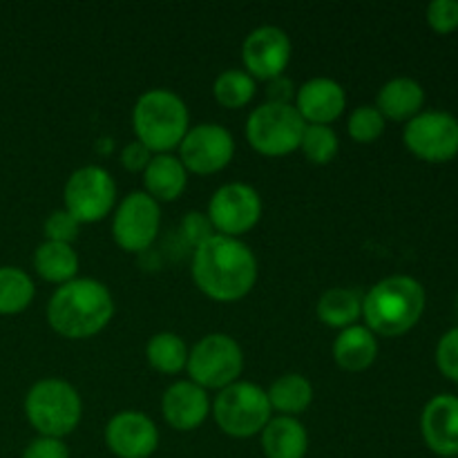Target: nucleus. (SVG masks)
I'll list each match as a JSON object with an SVG mask.
<instances>
[{
	"label": "nucleus",
	"mask_w": 458,
	"mask_h": 458,
	"mask_svg": "<svg viewBox=\"0 0 458 458\" xmlns=\"http://www.w3.org/2000/svg\"><path fill=\"white\" fill-rule=\"evenodd\" d=\"M376 356H378V340L365 325L347 327L340 331L334 343L335 365L352 374L369 369L376 362Z\"/></svg>",
	"instance_id": "obj_21"
},
{
	"label": "nucleus",
	"mask_w": 458,
	"mask_h": 458,
	"mask_svg": "<svg viewBox=\"0 0 458 458\" xmlns=\"http://www.w3.org/2000/svg\"><path fill=\"white\" fill-rule=\"evenodd\" d=\"M152 152L148 150L143 143H139L137 139L134 141H130L128 146L121 150V164H123L125 170H130V173H143V170L148 168V164L152 161Z\"/></svg>",
	"instance_id": "obj_36"
},
{
	"label": "nucleus",
	"mask_w": 458,
	"mask_h": 458,
	"mask_svg": "<svg viewBox=\"0 0 458 458\" xmlns=\"http://www.w3.org/2000/svg\"><path fill=\"white\" fill-rule=\"evenodd\" d=\"M31 277L18 267H0V316L22 313L34 300Z\"/></svg>",
	"instance_id": "obj_27"
},
{
	"label": "nucleus",
	"mask_w": 458,
	"mask_h": 458,
	"mask_svg": "<svg viewBox=\"0 0 458 458\" xmlns=\"http://www.w3.org/2000/svg\"><path fill=\"white\" fill-rule=\"evenodd\" d=\"M65 210L79 224H97L116 204V183L101 165H83L70 174L63 191Z\"/></svg>",
	"instance_id": "obj_9"
},
{
	"label": "nucleus",
	"mask_w": 458,
	"mask_h": 458,
	"mask_svg": "<svg viewBox=\"0 0 458 458\" xmlns=\"http://www.w3.org/2000/svg\"><path fill=\"white\" fill-rule=\"evenodd\" d=\"M177 150L179 161L188 173L206 177L231 164L235 155V139L224 125L199 123L188 130Z\"/></svg>",
	"instance_id": "obj_13"
},
{
	"label": "nucleus",
	"mask_w": 458,
	"mask_h": 458,
	"mask_svg": "<svg viewBox=\"0 0 458 458\" xmlns=\"http://www.w3.org/2000/svg\"><path fill=\"white\" fill-rule=\"evenodd\" d=\"M258 85L250 74L244 70H226L215 79L213 94L215 101L228 110H240V107L249 106L253 101Z\"/></svg>",
	"instance_id": "obj_28"
},
{
	"label": "nucleus",
	"mask_w": 458,
	"mask_h": 458,
	"mask_svg": "<svg viewBox=\"0 0 458 458\" xmlns=\"http://www.w3.org/2000/svg\"><path fill=\"white\" fill-rule=\"evenodd\" d=\"M188 352L191 349L186 347L183 338H179L177 334H170V331H164V334H157L148 340L146 358L148 365L155 371L165 376H174L186 369Z\"/></svg>",
	"instance_id": "obj_26"
},
{
	"label": "nucleus",
	"mask_w": 458,
	"mask_h": 458,
	"mask_svg": "<svg viewBox=\"0 0 458 458\" xmlns=\"http://www.w3.org/2000/svg\"><path fill=\"white\" fill-rule=\"evenodd\" d=\"M81 224L63 210H54L47 219H45V237L47 242H61V244H72L79 237Z\"/></svg>",
	"instance_id": "obj_32"
},
{
	"label": "nucleus",
	"mask_w": 458,
	"mask_h": 458,
	"mask_svg": "<svg viewBox=\"0 0 458 458\" xmlns=\"http://www.w3.org/2000/svg\"><path fill=\"white\" fill-rule=\"evenodd\" d=\"M25 416L40 437H70L83 416V401L67 380L43 378L25 396Z\"/></svg>",
	"instance_id": "obj_5"
},
{
	"label": "nucleus",
	"mask_w": 458,
	"mask_h": 458,
	"mask_svg": "<svg viewBox=\"0 0 458 458\" xmlns=\"http://www.w3.org/2000/svg\"><path fill=\"white\" fill-rule=\"evenodd\" d=\"M316 311L329 329L343 331L356 325L358 318L362 316V293L356 289H344V286L327 289L318 300Z\"/></svg>",
	"instance_id": "obj_23"
},
{
	"label": "nucleus",
	"mask_w": 458,
	"mask_h": 458,
	"mask_svg": "<svg viewBox=\"0 0 458 458\" xmlns=\"http://www.w3.org/2000/svg\"><path fill=\"white\" fill-rule=\"evenodd\" d=\"M262 452L267 458H304L309 434L293 416H276L262 429Z\"/></svg>",
	"instance_id": "obj_20"
},
{
	"label": "nucleus",
	"mask_w": 458,
	"mask_h": 458,
	"mask_svg": "<svg viewBox=\"0 0 458 458\" xmlns=\"http://www.w3.org/2000/svg\"><path fill=\"white\" fill-rule=\"evenodd\" d=\"M307 123L293 103H262L246 121V139L250 148L264 157H286L300 150Z\"/></svg>",
	"instance_id": "obj_7"
},
{
	"label": "nucleus",
	"mask_w": 458,
	"mask_h": 458,
	"mask_svg": "<svg viewBox=\"0 0 458 458\" xmlns=\"http://www.w3.org/2000/svg\"><path fill=\"white\" fill-rule=\"evenodd\" d=\"M291 97H295V94H293V83H291L289 79L280 76V79L268 81V101L291 103Z\"/></svg>",
	"instance_id": "obj_37"
},
{
	"label": "nucleus",
	"mask_w": 458,
	"mask_h": 458,
	"mask_svg": "<svg viewBox=\"0 0 458 458\" xmlns=\"http://www.w3.org/2000/svg\"><path fill=\"white\" fill-rule=\"evenodd\" d=\"M420 432L434 454L454 458L458 454V398L452 394L434 396L420 414Z\"/></svg>",
	"instance_id": "obj_18"
},
{
	"label": "nucleus",
	"mask_w": 458,
	"mask_h": 458,
	"mask_svg": "<svg viewBox=\"0 0 458 458\" xmlns=\"http://www.w3.org/2000/svg\"><path fill=\"white\" fill-rule=\"evenodd\" d=\"M192 280L215 302H237L258 282V259L242 240L215 233L192 253Z\"/></svg>",
	"instance_id": "obj_1"
},
{
	"label": "nucleus",
	"mask_w": 458,
	"mask_h": 458,
	"mask_svg": "<svg viewBox=\"0 0 458 458\" xmlns=\"http://www.w3.org/2000/svg\"><path fill=\"white\" fill-rule=\"evenodd\" d=\"M456 311H458V298H456Z\"/></svg>",
	"instance_id": "obj_38"
},
{
	"label": "nucleus",
	"mask_w": 458,
	"mask_h": 458,
	"mask_svg": "<svg viewBox=\"0 0 458 458\" xmlns=\"http://www.w3.org/2000/svg\"><path fill=\"white\" fill-rule=\"evenodd\" d=\"M242 61L246 74L259 81H273L284 76L291 61V40L284 30L276 25H262L246 36L242 45Z\"/></svg>",
	"instance_id": "obj_14"
},
{
	"label": "nucleus",
	"mask_w": 458,
	"mask_h": 458,
	"mask_svg": "<svg viewBox=\"0 0 458 458\" xmlns=\"http://www.w3.org/2000/svg\"><path fill=\"white\" fill-rule=\"evenodd\" d=\"M161 228V208L146 192H130L114 210L112 237L125 253H143L155 244Z\"/></svg>",
	"instance_id": "obj_12"
},
{
	"label": "nucleus",
	"mask_w": 458,
	"mask_h": 458,
	"mask_svg": "<svg viewBox=\"0 0 458 458\" xmlns=\"http://www.w3.org/2000/svg\"><path fill=\"white\" fill-rule=\"evenodd\" d=\"M34 268L45 282L52 284H67L79 273V255L72 249V244L45 240L34 250Z\"/></svg>",
	"instance_id": "obj_24"
},
{
	"label": "nucleus",
	"mask_w": 458,
	"mask_h": 458,
	"mask_svg": "<svg viewBox=\"0 0 458 458\" xmlns=\"http://www.w3.org/2000/svg\"><path fill=\"white\" fill-rule=\"evenodd\" d=\"M423 85L410 76L387 81L376 97V110L385 116V121H411L423 112Z\"/></svg>",
	"instance_id": "obj_19"
},
{
	"label": "nucleus",
	"mask_w": 458,
	"mask_h": 458,
	"mask_svg": "<svg viewBox=\"0 0 458 458\" xmlns=\"http://www.w3.org/2000/svg\"><path fill=\"white\" fill-rule=\"evenodd\" d=\"M293 106L307 125H331L343 116L347 107V94L338 81L316 76L300 85Z\"/></svg>",
	"instance_id": "obj_16"
},
{
	"label": "nucleus",
	"mask_w": 458,
	"mask_h": 458,
	"mask_svg": "<svg viewBox=\"0 0 458 458\" xmlns=\"http://www.w3.org/2000/svg\"><path fill=\"white\" fill-rule=\"evenodd\" d=\"M146 195L159 201H174L183 195L188 183V170L174 155H155L143 170Z\"/></svg>",
	"instance_id": "obj_22"
},
{
	"label": "nucleus",
	"mask_w": 458,
	"mask_h": 458,
	"mask_svg": "<svg viewBox=\"0 0 458 458\" xmlns=\"http://www.w3.org/2000/svg\"><path fill=\"white\" fill-rule=\"evenodd\" d=\"M186 371L201 389L222 392L228 385L237 383L244 371V353L235 338L226 334H208L188 352Z\"/></svg>",
	"instance_id": "obj_8"
},
{
	"label": "nucleus",
	"mask_w": 458,
	"mask_h": 458,
	"mask_svg": "<svg viewBox=\"0 0 458 458\" xmlns=\"http://www.w3.org/2000/svg\"><path fill=\"white\" fill-rule=\"evenodd\" d=\"M425 16L437 34H452L458 30V0H434L428 4Z\"/></svg>",
	"instance_id": "obj_31"
},
{
	"label": "nucleus",
	"mask_w": 458,
	"mask_h": 458,
	"mask_svg": "<svg viewBox=\"0 0 458 458\" xmlns=\"http://www.w3.org/2000/svg\"><path fill=\"white\" fill-rule=\"evenodd\" d=\"M385 116L376 110V106H360L352 112L347 121L349 137L356 143H374L385 132Z\"/></svg>",
	"instance_id": "obj_30"
},
{
	"label": "nucleus",
	"mask_w": 458,
	"mask_h": 458,
	"mask_svg": "<svg viewBox=\"0 0 458 458\" xmlns=\"http://www.w3.org/2000/svg\"><path fill=\"white\" fill-rule=\"evenodd\" d=\"M106 445L119 458H148L159 447V429L141 411H119L106 428Z\"/></svg>",
	"instance_id": "obj_15"
},
{
	"label": "nucleus",
	"mask_w": 458,
	"mask_h": 458,
	"mask_svg": "<svg viewBox=\"0 0 458 458\" xmlns=\"http://www.w3.org/2000/svg\"><path fill=\"white\" fill-rule=\"evenodd\" d=\"M132 130L152 155H170L191 130L186 103L170 89H148L132 107Z\"/></svg>",
	"instance_id": "obj_4"
},
{
	"label": "nucleus",
	"mask_w": 458,
	"mask_h": 458,
	"mask_svg": "<svg viewBox=\"0 0 458 458\" xmlns=\"http://www.w3.org/2000/svg\"><path fill=\"white\" fill-rule=\"evenodd\" d=\"M271 410L280 416H300L307 411L313 403V385L311 380L300 374H286L273 380L267 389Z\"/></svg>",
	"instance_id": "obj_25"
},
{
	"label": "nucleus",
	"mask_w": 458,
	"mask_h": 458,
	"mask_svg": "<svg viewBox=\"0 0 458 458\" xmlns=\"http://www.w3.org/2000/svg\"><path fill=\"white\" fill-rule=\"evenodd\" d=\"M206 215L217 235L240 240L244 233L258 226L262 217V197L249 183H226L210 197Z\"/></svg>",
	"instance_id": "obj_11"
},
{
	"label": "nucleus",
	"mask_w": 458,
	"mask_h": 458,
	"mask_svg": "<svg viewBox=\"0 0 458 458\" xmlns=\"http://www.w3.org/2000/svg\"><path fill=\"white\" fill-rule=\"evenodd\" d=\"M182 235H183V240L192 246V249H197V246L204 244L206 240H210V237L215 235V231H213V226H210L208 215L188 213L182 222Z\"/></svg>",
	"instance_id": "obj_34"
},
{
	"label": "nucleus",
	"mask_w": 458,
	"mask_h": 458,
	"mask_svg": "<svg viewBox=\"0 0 458 458\" xmlns=\"http://www.w3.org/2000/svg\"><path fill=\"white\" fill-rule=\"evenodd\" d=\"M213 416L217 428L233 438H250L262 434L273 419L271 403L259 385L237 380L215 396Z\"/></svg>",
	"instance_id": "obj_6"
},
{
	"label": "nucleus",
	"mask_w": 458,
	"mask_h": 458,
	"mask_svg": "<svg viewBox=\"0 0 458 458\" xmlns=\"http://www.w3.org/2000/svg\"><path fill=\"white\" fill-rule=\"evenodd\" d=\"M425 289L410 276H389L362 295V318L374 335L398 338L420 322Z\"/></svg>",
	"instance_id": "obj_3"
},
{
	"label": "nucleus",
	"mask_w": 458,
	"mask_h": 458,
	"mask_svg": "<svg viewBox=\"0 0 458 458\" xmlns=\"http://www.w3.org/2000/svg\"><path fill=\"white\" fill-rule=\"evenodd\" d=\"M114 316V300L107 286L94 277H74L61 284L47 304V322L67 340L101 334Z\"/></svg>",
	"instance_id": "obj_2"
},
{
	"label": "nucleus",
	"mask_w": 458,
	"mask_h": 458,
	"mask_svg": "<svg viewBox=\"0 0 458 458\" xmlns=\"http://www.w3.org/2000/svg\"><path fill=\"white\" fill-rule=\"evenodd\" d=\"M437 365L452 383H458V327L447 331L437 344Z\"/></svg>",
	"instance_id": "obj_33"
},
{
	"label": "nucleus",
	"mask_w": 458,
	"mask_h": 458,
	"mask_svg": "<svg viewBox=\"0 0 458 458\" xmlns=\"http://www.w3.org/2000/svg\"><path fill=\"white\" fill-rule=\"evenodd\" d=\"M165 423L177 432H192L201 428L210 414V398L206 389L192 380H177L165 389L161 398Z\"/></svg>",
	"instance_id": "obj_17"
},
{
	"label": "nucleus",
	"mask_w": 458,
	"mask_h": 458,
	"mask_svg": "<svg viewBox=\"0 0 458 458\" xmlns=\"http://www.w3.org/2000/svg\"><path fill=\"white\" fill-rule=\"evenodd\" d=\"M22 458H70V450L63 443V438L38 437L25 447Z\"/></svg>",
	"instance_id": "obj_35"
},
{
	"label": "nucleus",
	"mask_w": 458,
	"mask_h": 458,
	"mask_svg": "<svg viewBox=\"0 0 458 458\" xmlns=\"http://www.w3.org/2000/svg\"><path fill=\"white\" fill-rule=\"evenodd\" d=\"M407 150L429 164H447L458 155V119L450 112H420L403 132Z\"/></svg>",
	"instance_id": "obj_10"
},
{
	"label": "nucleus",
	"mask_w": 458,
	"mask_h": 458,
	"mask_svg": "<svg viewBox=\"0 0 458 458\" xmlns=\"http://www.w3.org/2000/svg\"><path fill=\"white\" fill-rule=\"evenodd\" d=\"M300 150L311 164L327 165L335 159L340 150L338 134L331 125H307L300 141Z\"/></svg>",
	"instance_id": "obj_29"
}]
</instances>
